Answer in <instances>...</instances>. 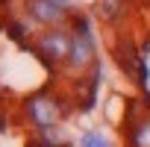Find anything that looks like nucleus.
Instances as JSON below:
<instances>
[{"instance_id": "nucleus-9", "label": "nucleus", "mask_w": 150, "mask_h": 147, "mask_svg": "<svg viewBox=\"0 0 150 147\" xmlns=\"http://www.w3.org/2000/svg\"><path fill=\"white\" fill-rule=\"evenodd\" d=\"M35 147H50V144H41V141H38V144H35Z\"/></svg>"}, {"instance_id": "nucleus-2", "label": "nucleus", "mask_w": 150, "mask_h": 147, "mask_svg": "<svg viewBox=\"0 0 150 147\" xmlns=\"http://www.w3.org/2000/svg\"><path fill=\"white\" fill-rule=\"evenodd\" d=\"M94 59V44H91V35L88 33H77L71 38V53H68V65L74 74L86 71V65H91Z\"/></svg>"}, {"instance_id": "nucleus-6", "label": "nucleus", "mask_w": 150, "mask_h": 147, "mask_svg": "<svg viewBox=\"0 0 150 147\" xmlns=\"http://www.w3.org/2000/svg\"><path fill=\"white\" fill-rule=\"evenodd\" d=\"M100 9H103L109 18H118V12L124 9V0H103V3H100Z\"/></svg>"}, {"instance_id": "nucleus-7", "label": "nucleus", "mask_w": 150, "mask_h": 147, "mask_svg": "<svg viewBox=\"0 0 150 147\" xmlns=\"http://www.w3.org/2000/svg\"><path fill=\"white\" fill-rule=\"evenodd\" d=\"M83 147H109V141H106L103 135H97V132H88V135L83 138Z\"/></svg>"}, {"instance_id": "nucleus-3", "label": "nucleus", "mask_w": 150, "mask_h": 147, "mask_svg": "<svg viewBox=\"0 0 150 147\" xmlns=\"http://www.w3.org/2000/svg\"><path fill=\"white\" fill-rule=\"evenodd\" d=\"M38 53H41L47 62L68 59V53H71V35H65V33H59V30L41 35V41H38Z\"/></svg>"}, {"instance_id": "nucleus-1", "label": "nucleus", "mask_w": 150, "mask_h": 147, "mask_svg": "<svg viewBox=\"0 0 150 147\" xmlns=\"http://www.w3.org/2000/svg\"><path fill=\"white\" fill-rule=\"evenodd\" d=\"M59 115H62V106H59L50 94H35V97L27 100V118H30V124L38 127V129H50V127L59 121Z\"/></svg>"}, {"instance_id": "nucleus-5", "label": "nucleus", "mask_w": 150, "mask_h": 147, "mask_svg": "<svg viewBox=\"0 0 150 147\" xmlns=\"http://www.w3.org/2000/svg\"><path fill=\"white\" fill-rule=\"evenodd\" d=\"M30 12L35 21H47V24L59 18V6L50 3V0H30Z\"/></svg>"}, {"instance_id": "nucleus-4", "label": "nucleus", "mask_w": 150, "mask_h": 147, "mask_svg": "<svg viewBox=\"0 0 150 147\" xmlns=\"http://www.w3.org/2000/svg\"><path fill=\"white\" fill-rule=\"evenodd\" d=\"M129 147H150V115L129 121Z\"/></svg>"}, {"instance_id": "nucleus-8", "label": "nucleus", "mask_w": 150, "mask_h": 147, "mask_svg": "<svg viewBox=\"0 0 150 147\" xmlns=\"http://www.w3.org/2000/svg\"><path fill=\"white\" fill-rule=\"evenodd\" d=\"M50 3H56V6H62V3H65V0H50Z\"/></svg>"}]
</instances>
